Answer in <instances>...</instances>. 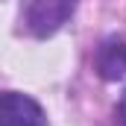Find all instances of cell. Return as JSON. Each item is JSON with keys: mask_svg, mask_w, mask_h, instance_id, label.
Segmentation results:
<instances>
[{"mask_svg": "<svg viewBox=\"0 0 126 126\" xmlns=\"http://www.w3.org/2000/svg\"><path fill=\"white\" fill-rule=\"evenodd\" d=\"M73 6L76 0H24L21 21L32 35L44 38V35H53L73 15Z\"/></svg>", "mask_w": 126, "mask_h": 126, "instance_id": "6da1fadb", "label": "cell"}, {"mask_svg": "<svg viewBox=\"0 0 126 126\" xmlns=\"http://www.w3.org/2000/svg\"><path fill=\"white\" fill-rule=\"evenodd\" d=\"M0 126H47V117L32 97L6 91L0 100Z\"/></svg>", "mask_w": 126, "mask_h": 126, "instance_id": "7a4b0ae2", "label": "cell"}, {"mask_svg": "<svg viewBox=\"0 0 126 126\" xmlns=\"http://www.w3.org/2000/svg\"><path fill=\"white\" fill-rule=\"evenodd\" d=\"M97 70L103 79H120L126 76V38L123 35H109L97 47Z\"/></svg>", "mask_w": 126, "mask_h": 126, "instance_id": "3957f363", "label": "cell"}, {"mask_svg": "<svg viewBox=\"0 0 126 126\" xmlns=\"http://www.w3.org/2000/svg\"><path fill=\"white\" fill-rule=\"evenodd\" d=\"M117 111H120V120H123V126H126V91L120 94V103H117Z\"/></svg>", "mask_w": 126, "mask_h": 126, "instance_id": "277c9868", "label": "cell"}]
</instances>
